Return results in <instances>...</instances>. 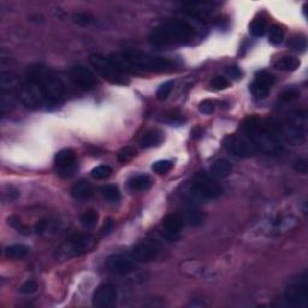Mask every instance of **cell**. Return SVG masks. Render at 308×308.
<instances>
[{"label": "cell", "instance_id": "14", "mask_svg": "<svg viewBox=\"0 0 308 308\" xmlns=\"http://www.w3.org/2000/svg\"><path fill=\"white\" fill-rule=\"evenodd\" d=\"M158 254H159V247L157 246V243L149 241L140 242L134 247L131 252L133 259L139 262L153 261Z\"/></svg>", "mask_w": 308, "mask_h": 308}, {"label": "cell", "instance_id": "4", "mask_svg": "<svg viewBox=\"0 0 308 308\" xmlns=\"http://www.w3.org/2000/svg\"><path fill=\"white\" fill-rule=\"evenodd\" d=\"M17 95L20 101L29 109H41L49 106L48 99L40 83L34 78L28 77L17 88Z\"/></svg>", "mask_w": 308, "mask_h": 308}, {"label": "cell", "instance_id": "34", "mask_svg": "<svg viewBox=\"0 0 308 308\" xmlns=\"http://www.w3.org/2000/svg\"><path fill=\"white\" fill-rule=\"evenodd\" d=\"M135 155H136L135 149L130 148V147H125V148H123L122 151H120L119 153H118L117 158H118V160H119V162L128 163V162H130V160L133 159V158L135 157Z\"/></svg>", "mask_w": 308, "mask_h": 308}, {"label": "cell", "instance_id": "6", "mask_svg": "<svg viewBox=\"0 0 308 308\" xmlns=\"http://www.w3.org/2000/svg\"><path fill=\"white\" fill-rule=\"evenodd\" d=\"M93 236L89 234H75L63 244L62 248L59 249V254L63 255V258L78 257L93 248Z\"/></svg>", "mask_w": 308, "mask_h": 308}, {"label": "cell", "instance_id": "13", "mask_svg": "<svg viewBox=\"0 0 308 308\" xmlns=\"http://www.w3.org/2000/svg\"><path fill=\"white\" fill-rule=\"evenodd\" d=\"M194 193L204 199H217L223 194V187L207 176H199L194 183Z\"/></svg>", "mask_w": 308, "mask_h": 308}, {"label": "cell", "instance_id": "30", "mask_svg": "<svg viewBox=\"0 0 308 308\" xmlns=\"http://www.w3.org/2000/svg\"><path fill=\"white\" fill-rule=\"evenodd\" d=\"M172 166L173 164L170 160H158V162H155L152 165V170L155 173H158V175H165V173H167L172 168Z\"/></svg>", "mask_w": 308, "mask_h": 308}, {"label": "cell", "instance_id": "25", "mask_svg": "<svg viewBox=\"0 0 308 308\" xmlns=\"http://www.w3.org/2000/svg\"><path fill=\"white\" fill-rule=\"evenodd\" d=\"M266 29L267 23L264 18H255L251 23V25H249V31L255 38H260V36L264 35L266 33Z\"/></svg>", "mask_w": 308, "mask_h": 308}, {"label": "cell", "instance_id": "42", "mask_svg": "<svg viewBox=\"0 0 308 308\" xmlns=\"http://www.w3.org/2000/svg\"><path fill=\"white\" fill-rule=\"evenodd\" d=\"M112 229H113L112 219H107L106 223H105V224H104V228H102V233L109 234V233H111Z\"/></svg>", "mask_w": 308, "mask_h": 308}, {"label": "cell", "instance_id": "3", "mask_svg": "<svg viewBox=\"0 0 308 308\" xmlns=\"http://www.w3.org/2000/svg\"><path fill=\"white\" fill-rule=\"evenodd\" d=\"M28 77L34 78L41 84L48 99L49 106L62 104L65 98L64 84L51 70L42 65H33L28 69Z\"/></svg>", "mask_w": 308, "mask_h": 308}, {"label": "cell", "instance_id": "41", "mask_svg": "<svg viewBox=\"0 0 308 308\" xmlns=\"http://www.w3.org/2000/svg\"><path fill=\"white\" fill-rule=\"evenodd\" d=\"M226 73H228L231 78H235V80H238L242 76V71L239 70L237 67H228L226 68Z\"/></svg>", "mask_w": 308, "mask_h": 308}, {"label": "cell", "instance_id": "27", "mask_svg": "<svg viewBox=\"0 0 308 308\" xmlns=\"http://www.w3.org/2000/svg\"><path fill=\"white\" fill-rule=\"evenodd\" d=\"M80 220H81V224H82L84 228H87V229L94 228L99 220V214L96 211H93V210L86 211V212L81 215Z\"/></svg>", "mask_w": 308, "mask_h": 308}, {"label": "cell", "instance_id": "17", "mask_svg": "<svg viewBox=\"0 0 308 308\" xmlns=\"http://www.w3.org/2000/svg\"><path fill=\"white\" fill-rule=\"evenodd\" d=\"M93 193V188H92V184L86 180L78 181L77 183H75L71 188V195L77 200H86L89 199Z\"/></svg>", "mask_w": 308, "mask_h": 308}, {"label": "cell", "instance_id": "38", "mask_svg": "<svg viewBox=\"0 0 308 308\" xmlns=\"http://www.w3.org/2000/svg\"><path fill=\"white\" fill-rule=\"evenodd\" d=\"M294 170L301 175H306L308 172V162L306 159H299L294 163Z\"/></svg>", "mask_w": 308, "mask_h": 308}, {"label": "cell", "instance_id": "32", "mask_svg": "<svg viewBox=\"0 0 308 308\" xmlns=\"http://www.w3.org/2000/svg\"><path fill=\"white\" fill-rule=\"evenodd\" d=\"M15 106V102L14 100H12V98L10 95H7V94L2 93L1 94V100H0V109H1V115L4 116L5 113L10 112L12 109H14Z\"/></svg>", "mask_w": 308, "mask_h": 308}, {"label": "cell", "instance_id": "11", "mask_svg": "<svg viewBox=\"0 0 308 308\" xmlns=\"http://www.w3.org/2000/svg\"><path fill=\"white\" fill-rule=\"evenodd\" d=\"M118 293L116 286L111 283H104L95 289L92 296V302L94 307L110 308L117 302Z\"/></svg>", "mask_w": 308, "mask_h": 308}, {"label": "cell", "instance_id": "19", "mask_svg": "<svg viewBox=\"0 0 308 308\" xmlns=\"http://www.w3.org/2000/svg\"><path fill=\"white\" fill-rule=\"evenodd\" d=\"M20 81H18L17 76L15 73L10 72V71H2L0 73V86H1L2 92H9L12 88H18L20 87Z\"/></svg>", "mask_w": 308, "mask_h": 308}, {"label": "cell", "instance_id": "29", "mask_svg": "<svg viewBox=\"0 0 308 308\" xmlns=\"http://www.w3.org/2000/svg\"><path fill=\"white\" fill-rule=\"evenodd\" d=\"M284 40V31L283 29L278 25H273L271 27L268 31V41L273 45H280Z\"/></svg>", "mask_w": 308, "mask_h": 308}, {"label": "cell", "instance_id": "15", "mask_svg": "<svg viewBox=\"0 0 308 308\" xmlns=\"http://www.w3.org/2000/svg\"><path fill=\"white\" fill-rule=\"evenodd\" d=\"M184 226V220L180 214H168L163 219V228L165 229V233L171 238L177 235Z\"/></svg>", "mask_w": 308, "mask_h": 308}, {"label": "cell", "instance_id": "12", "mask_svg": "<svg viewBox=\"0 0 308 308\" xmlns=\"http://www.w3.org/2000/svg\"><path fill=\"white\" fill-rule=\"evenodd\" d=\"M106 268L113 275L124 276L134 272L136 268L135 260L124 254H112L106 259Z\"/></svg>", "mask_w": 308, "mask_h": 308}, {"label": "cell", "instance_id": "28", "mask_svg": "<svg viewBox=\"0 0 308 308\" xmlns=\"http://www.w3.org/2000/svg\"><path fill=\"white\" fill-rule=\"evenodd\" d=\"M112 173V168L107 165H99V166L94 167L92 170L91 175L92 177L95 178V180H106L111 176Z\"/></svg>", "mask_w": 308, "mask_h": 308}, {"label": "cell", "instance_id": "36", "mask_svg": "<svg viewBox=\"0 0 308 308\" xmlns=\"http://www.w3.org/2000/svg\"><path fill=\"white\" fill-rule=\"evenodd\" d=\"M300 96V92L297 91V89H286L285 92H283V93L281 94V100L284 102H291L294 101V100H296L297 98Z\"/></svg>", "mask_w": 308, "mask_h": 308}, {"label": "cell", "instance_id": "1", "mask_svg": "<svg viewBox=\"0 0 308 308\" xmlns=\"http://www.w3.org/2000/svg\"><path fill=\"white\" fill-rule=\"evenodd\" d=\"M111 62L116 65L118 70L125 72H162V71L171 70L173 63L167 58L152 56L140 51H126L122 53L111 54L109 57Z\"/></svg>", "mask_w": 308, "mask_h": 308}, {"label": "cell", "instance_id": "31", "mask_svg": "<svg viewBox=\"0 0 308 308\" xmlns=\"http://www.w3.org/2000/svg\"><path fill=\"white\" fill-rule=\"evenodd\" d=\"M173 81H167V82L163 83L162 86L159 87V89L157 91V99L160 100V101H164L166 100L168 96H170L171 92L173 89Z\"/></svg>", "mask_w": 308, "mask_h": 308}, {"label": "cell", "instance_id": "16", "mask_svg": "<svg viewBox=\"0 0 308 308\" xmlns=\"http://www.w3.org/2000/svg\"><path fill=\"white\" fill-rule=\"evenodd\" d=\"M233 172V165L226 159H217L210 167V175L214 178H225Z\"/></svg>", "mask_w": 308, "mask_h": 308}, {"label": "cell", "instance_id": "21", "mask_svg": "<svg viewBox=\"0 0 308 308\" xmlns=\"http://www.w3.org/2000/svg\"><path fill=\"white\" fill-rule=\"evenodd\" d=\"M300 64H301V63H300V60L297 59V58L283 57L275 63V68L278 70L291 72V71L297 70V68L300 67Z\"/></svg>", "mask_w": 308, "mask_h": 308}, {"label": "cell", "instance_id": "37", "mask_svg": "<svg viewBox=\"0 0 308 308\" xmlns=\"http://www.w3.org/2000/svg\"><path fill=\"white\" fill-rule=\"evenodd\" d=\"M211 86L215 91H222V89L228 88L229 81L225 77H222V76H217V77H214L211 81Z\"/></svg>", "mask_w": 308, "mask_h": 308}, {"label": "cell", "instance_id": "9", "mask_svg": "<svg viewBox=\"0 0 308 308\" xmlns=\"http://www.w3.org/2000/svg\"><path fill=\"white\" fill-rule=\"evenodd\" d=\"M224 147L229 153L241 158L252 157L258 151L257 147L248 138L237 135H229L224 140Z\"/></svg>", "mask_w": 308, "mask_h": 308}, {"label": "cell", "instance_id": "20", "mask_svg": "<svg viewBox=\"0 0 308 308\" xmlns=\"http://www.w3.org/2000/svg\"><path fill=\"white\" fill-rule=\"evenodd\" d=\"M29 252L30 249L24 244H12L5 248V257L10 259H22L27 257Z\"/></svg>", "mask_w": 308, "mask_h": 308}, {"label": "cell", "instance_id": "24", "mask_svg": "<svg viewBox=\"0 0 308 308\" xmlns=\"http://www.w3.org/2000/svg\"><path fill=\"white\" fill-rule=\"evenodd\" d=\"M187 220L189 222V224L193 226H197L202 224L205 220V214L201 210H199L197 207L190 206L187 211Z\"/></svg>", "mask_w": 308, "mask_h": 308}, {"label": "cell", "instance_id": "33", "mask_svg": "<svg viewBox=\"0 0 308 308\" xmlns=\"http://www.w3.org/2000/svg\"><path fill=\"white\" fill-rule=\"evenodd\" d=\"M38 283L35 281H27L20 286V293L24 295H31L38 291Z\"/></svg>", "mask_w": 308, "mask_h": 308}, {"label": "cell", "instance_id": "7", "mask_svg": "<svg viewBox=\"0 0 308 308\" xmlns=\"http://www.w3.org/2000/svg\"><path fill=\"white\" fill-rule=\"evenodd\" d=\"M286 302L296 307H306L308 304L307 272L302 273L300 280L291 284L284 294Z\"/></svg>", "mask_w": 308, "mask_h": 308}, {"label": "cell", "instance_id": "23", "mask_svg": "<svg viewBox=\"0 0 308 308\" xmlns=\"http://www.w3.org/2000/svg\"><path fill=\"white\" fill-rule=\"evenodd\" d=\"M273 83H275V77H273L272 73L267 72V71H260V72H258L257 76H255L254 82H253L254 86L260 87L262 89H266V91H270Z\"/></svg>", "mask_w": 308, "mask_h": 308}, {"label": "cell", "instance_id": "5", "mask_svg": "<svg viewBox=\"0 0 308 308\" xmlns=\"http://www.w3.org/2000/svg\"><path fill=\"white\" fill-rule=\"evenodd\" d=\"M89 63H91L92 67L94 68V70L99 73L101 77H104L105 80H107L109 82L113 84H126L128 81L125 80V73H123L122 71L118 70L116 68V65L111 62V59L102 54H92L89 57Z\"/></svg>", "mask_w": 308, "mask_h": 308}, {"label": "cell", "instance_id": "26", "mask_svg": "<svg viewBox=\"0 0 308 308\" xmlns=\"http://www.w3.org/2000/svg\"><path fill=\"white\" fill-rule=\"evenodd\" d=\"M101 194L105 199L111 202H117L120 200L119 188L117 186H113V184H107V186L102 187Z\"/></svg>", "mask_w": 308, "mask_h": 308}, {"label": "cell", "instance_id": "40", "mask_svg": "<svg viewBox=\"0 0 308 308\" xmlns=\"http://www.w3.org/2000/svg\"><path fill=\"white\" fill-rule=\"evenodd\" d=\"M73 20H75V22L77 23V24L80 25H83V27H86V25H88L89 23L92 22V17L89 15L87 14H77L73 16Z\"/></svg>", "mask_w": 308, "mask_h": 308}, {"label": "cell", "instance_id": "35", "mask_svg": "<svg viewBox=\"0 0 308 308\" xmlns=\"http://www.w3.org/2000/svg\"><path fill=\"white\" fill-rule=\"evenodd\" d=\"M289 45H290L291 49H294V51H296V52H304L307 47L306 39L301 38V36H299V38L291 39L290 44Z\"/></svg>", "mask_w": 308, "mask_h": 308}, {"label": "cell", "instance_id": "8", "mask_svg": "<svg viewBox=\"0 0 308 308\" xmlns=\"http://www.w3.org/2000/svg\"><path fill=\"white\" fill-rule=\"evenodd\" d=\"M54 165H56L57 173L60 177H72L78 167L77 157L72 149H62L54 157Z\"/></svg>", "mask_w": 308, "mask_h": 308}, {"label": "cell", "instance_id": "39", "mask_svg": "<svg viewBox=\"0 0 308 308\" xmlns=\"http://www.w3.org/2000/svg\"><path fill=\"white\" fill-rule=\"evenodd\" d=\"M199 110L205 115H211L214 111V102L211 101V100H204V101L200 104Z\"/></svg>", "mask_w": 308, "mask_h": 308}, {"label": "cell", "instance_id": "10", "mask_svg": "<svg viewBox=\"0 0 308 308\" xmlns=\"http://www.w3.org/2000/svg\"><path fill=\"white\" fill-rule=\"evenodd\" d=\"M71 81L83 91H91L98 86V78L84 65H73L69 71Z\"/></svg>", "mask_w": 308, "mask_h": 308}, {"label": "cell", "instance_id": "22", "mask_svg": "<svg viewBox=\"0 0 308 308\" xmlns=\"http://www.w3.org/2000/svg\"><path fill=\"white\" fill-rule=\"evenodd\" d=\"M152 186V180L148 175H139L129 181L131 190H147Z\"/></svg>", "mask_w": 308, "mask_h": 308}, {"label": "cell", "instance_id": "18", "mask_svg": "<svg viewBox=\"0 0 308 308\" xmlns=\"http://www.w3.org/2000/svg\"><path fill=\"white\" fill-rule=\"evenodd\" d=\"M163 135L158 130H149L144 134L140 140V146L142 148H152L162 143Z\"/></svg>", "mask_w": 308, "mask_h": 308}, {"label": "cell", "instance_id": "2", "mask_svg": "<svg viewBox=\"0 0 308 308\" xmlns=\"http://www.w3.org/2000/svg\"><path fill=\"white\" fill-rule=\"evenodd\" d=\"M193 25L186 21L171 20L162 23L149 34V42L157 47L173 46V45L186 44L193 39Z\"/></svg>", "mask_w": 308, "mask_h": 308}]
</instances>
